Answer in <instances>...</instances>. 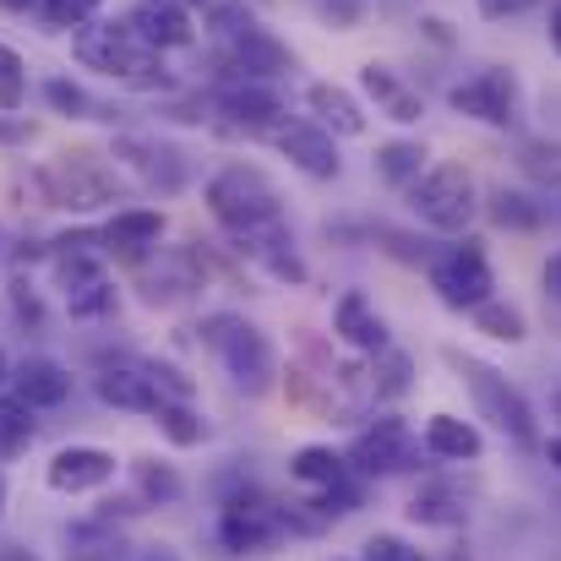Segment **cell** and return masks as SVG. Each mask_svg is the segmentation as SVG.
I'll list each match as a JSON object with an SVG mask.
<instances>
[{
    "label": "cell",
    "instance_id": "1",
    "mask_svg": "<svg viewBox=\"0 0 561 561\" xmlns=\"http://www.w3.org/2000/svg\"><path fill=\"white\" fill-rule=\"evenodd\" d=\"M71 49H77V60L88 71L121 77L126 88H170V77L159 66V49H148L126 22H77Z\"/></svg>",
    "mask_w": 561,
    "mask_h": 561
},
{
    "label": "cell",
    "instance_id": "2",
    "mask_svg": "<svg viewBox=\"0 0 561 561\" xmlns=\"http://www.w3.org/2000/svg\"><path fill=\"white\" fill-rule=\"evenodd\" d=\"M463 381H469V392H474V403H480V414L502 431V436H513L518 447H535L540 442V431H535V409H529V398L507 381V376L496 371V366H485V360H469V355H447Z\"/></svg>",
    "mask_w": 561,
    "mask_h": 561
},
{
    "label": "cell",
    "instance_id": "3",
    "mask_svg": "<svg viewBox=\"0 0 561 561\" xmlns=\"http://www.w3.org/2000/svg\"><path fill=\"white\" fill-rule=\"evenodd\" d=\"M207 207H213V218H218L224 229L251 234V229H262V224H273V218H278V191H273V181H267L262 170L234 164V170L213 175V186H207Z\"/></svg>",
    "mask_w": 561,
    "mask_h": 561
},
{
    "label": "cell",
    "instance_id": "4",
    "mask_svg": "<svg viewBox=\"0 0 561 561\" xmlns=\"http://www.w3.org/2000/svg\"><path fill=\"white\" fill-rule=\"evenodd\" d=\"M409 207H414L420 224H431L442 234H458V229H469V218L480 207V191H474V175L463 164H436L409 186Z\"/></svg>",
    "mask_w": 561,
    "mask_h": 561
},
{
    "label": "cell",
    "instance_id": "5",
    "mask_svg": "<svg viewBox=\"0 0 561 561\" xmlns=\"http://www.w3.org/2000/svg\"><path fill=\"white\" fill-rule=\"evenodd\" d=\"M33 186L44 196V207H77V213L104 207V202L121 196V181H115L93 153H60L49 170L33 175Z\"/></svg>",
    "mask_w": 561,
    "mask_h": 561
},
{
    "label": "cell",
    "instance_id": "6",
    "mask_svg": "<svg viewBox=\"0 0 561 561\" xmlns=\"http://www.w3.org/2000/svg\"><path fill=\"white\" fill-rule=\"evenodd\" d=\"M207 339L218 344V355H224V366H229V376H234V387H240V392L262 398V392L273 387L278 360H273V344H267V333H262V328L234 322V317H218Z\"/></svg>",
    "mask_w": 561,
    "mask_h": 561
},
{
    "label": "cell",
    "instance_id": "7",
    "mask_svg": "<svg viewBox=\"0 0 561 561\" xmlns=\"http://www.w3.org/2000/svg\"><path fill=\"white\" fill-rule=\"evenodd\" d=\"M431 289H436L442 306H453V311H474L480 300H491L496 278H491V262H485L480 240H463V245H453L447 256H436V262H431Z\"/></svg>",
    "mask_w": 561,
    "mask_h": 561
},
{
    "label": "cell",
    "instance_id": "8",
    "mask_svg": "<svg viewBox=\"0 0 561 561\" xmlns=\"http://www.w3.org/2000/svg\"><path fill=\"white\" fill-rule=\"evenodd\" d=\"M453 110L458 115H469V121H485V126H518V115H524V93H518V77L513 71H480V77H469V82H458L453 93Z\"/></svg>",
    "mask_w": 561,
    "mask_h": 561
},
{
    "label": "cell",
    "instance_id": "9",
    "mask_svg": "<svg viewBox=\"0 0 561 561\" xmlns=\"http://www.w3.org/2000/svg\"><path fill=\"white\" fill-rule=\"evenodd\" d=\"M273 142H278V153H284L300 175H311V181H339V170H344V159H339L328 126L289 121V126H273Z\"/></svg>",
    "mask_w": 561,
    "mask_h": 561
},
{
    "label": "cell",
    "instance_id": "10",
    "mask_svg": "<svg viewBox=\"0 0 561 561\" xmlns=\"http://www.w3.org/2000/svg\"><path fill=\"white\" fill-rule=\"evenodd\" d=\"M284 535V518H278V507H267V502H229L224 507V524H218V540H224V551H234V557H245V551H267L273 540Z\"/></svg>",
    "mask_w": 561,
    "mask_h": 561
},
{
    "label": "cell",
    "instance_id": "11",
    "mask_svg": "<svg viewBox=\"0 0 561 561\" xmlns=\"http://www.w3.org/2000/svg\"><path fill=\"white\" fill-rule=\"evenodd\" d=\"M355 463H360L366 474H398V469H409V463H414V431H409L403 420L381 414L371 431L355 436Z\"/></svg>",
    "mask_w": 561,
    "mask_h": 561
},
{
    "label": "cell",
    "instance_id": "12",
    "mask_svg": "<svg viewBox=\"0 0 561 561\" xmlns=\"http://www.w3.org/2000/svg\"><path fill=\"white\" fill-rule=\"evenodd\" d=\"M126 27L148 44V49H186L191 44V16L186 5H170V0H137Z\"/></svg>",
    "mask_w": 561,
    "mask_h": 561
},
{
    "label": "cell",
    "instance_id": "13",
    "mask_svg": "<svg viewBox=\"0 0 561 561\" xmlns=\"http://www.w3.org/2000/svg\"><path fill=\"white\" fill-rule=\"evenodd\" d=\"M110 480H115V458L99 453V447H66V453H55V463H49V485L66 491V496L99 491V485H110Z\"/></svg>",
    "mask_w": 561,
    "mask_h": 561
},
{
    "label": "cell",
    "instance_id": "14",
    "mask_svg": "<svg viewBox=\"0 0 561 561\" xmlns=\"http://www.w3.org/2000/svg\"><path fill=\"white\" fill-rule=\"evenodd\" d=\"M333 333L350 344V350H366V355H381L387 350V322L376 317V306L360 295V289H350V295H339V311H333Z\"/></svg>",
    "mask_w": 561,
    "mask_h": 561
},
{
    "label": "cell",
    "instance_id": "15",
    "mask_svg": "<svg viewBox=\"0 0 561 561\" xmlns=\"http://www.w3.org/2000/svg\"><path fill=\"white\" fill-rule=\"evenodd\" d=\"M115 159H126L148 186H164L175 191L181 181H186V164H181V153H170V148H159L153 137H121L115 142Z\"/></svg>",
    "mask_w": 561,
    "mask_h": 561
},
{
    "label": "cell",
    "instance_id": "16",
    "mask_svg": "<svg viewBox=\"0 0 561 561\" xmlns=\"http://www.w3.org/2000/svg\"><path fill=\"white\" fill-rule=\"evenodd\" d=\"M360 82H366V93H371L376 104H381V115L387 121H398V126H414L420 115H425V99L392 71V66H381V60H371L366 71H360Z\"/></svg>",
    "mask_w": 561,
    "mask_h": 561
},
{
    "label": "cell",
    "instance_id": "17",
    "mask_svg": "<svg viewBox=\"0 0 561 561\" xmlns=\"http://www.w3.org/2000/svg\"><path fill=\"white\" fill-rule=\"evenodd\" d=\"M99 398L115 403V409H131V414H153L164 398H159V381L142 371V366H110L99 376Z\"/></svg>",
    "mask_w": 561,
    "mask_h": 561
},
{
    "label": "cell",
    "instance_id": "18",
    "mask_svg": "<svg viewBox=\"0 0 561 561\" xmlns=\"http://www.w3.org/2000/svg\"><path fill=\"white\" fill-rule=\"evenodd\" d=\"M224 115H234V126H245V131H273L284 104H278V93H267L262 82L245 77V82L224 88Z\"/></svg>",
    "mask_w": 561,
    "mask_h": 561
},
{
    "label": "cell",
    "instance_id": "19",
    "mask_svg": "<svg viewBox=\"0 0 561 561\" xmlns=\"http://www.w3.org/2000/svg\"><path fill=\"white\" fill-rule=\"evenodd\" d=\"M306 104H311V115H322V126L339 131V137H360V131H366L360 104H355L339 82H311V88H306Z\"/></svg>",
    "mask_w": 561,
    "mask_h": 561
},
{
    "label": "cell",
    "instance_id": "20",
    "mask_svg": "<svg viewBox=\"0 0 561 561\" xmlns=\"http://www.w3.org/2000/svg\"><path fill=\"white\" fill-rule=\"evenodd\" d=\"M425 447H431L436 458L463 463V458H480V453H485V436H480L469 420H458V414H431V420H425Z\"/></svg>",
    "mask_w": 561,
    "mask_h": 561
},
{
    "label": "cell",
    "instance_id": "21",
    "mask_svg": "<svg viewBox=\"0 0 561 561\" xmlns=\"http://www.w3.org/2000/svg\"><path fill=\"white\" fill-rule=\"evenodd\" d=\"M66 392H71V376L60 371L55 360H22L16 398H22L27 409H55V403H66Z\"/></svg>",
    "mask_w": 561,
    "mask_h": 561
},
{
    "label": "cell",
    "instance_id": "22",
    "mask_svg": "<svg viewBox=\"0 0 561 561\" xmlns=\"http://www.w3.org/2000/svg\"><path fill=\"white\" fill-rule=\"evenodd\" d=\"M164 240V218L159 213H115L110 218V229H104V245L110 251H148V245H159Z\"/></svg>",
    "mask_w": 561,
    "mask_h": 561
},
{
    "label": "cell",
    "instance_id": "23",
    "mask_svg": "<svg viewBox=\"0 0 561 561\" xmlns=\"http://www.w3.org/2000/svg\"><path fill=\"white\" fill-rule=\"evenodd\" d=\"M376 175L387 186H414L425 175V142H381L376 148Z\"/></svg>",
    "mask_w": 561,
    "mask_h": 561
},
{
    "label": "cell",
    "instance_id": "24",
    "mask_svg": "<svg viewBox=\"0 0 561 561\" xmlns=\"http://www.w3.org/2000/svg\"><path fill=\"white\" fill-rule=\"evenodd\" d=\"M409 518H414V524L453 529V524H463V518H469V507H463V496H458V491H447V485H425V491L414 496Z\"/></svg>",
    "mask_w": 561,
    "mask_h": 561
},
{
    "label": "cell",
    "instance_id": "25",
    "mask_svg": "<svg viewBox=\"0 0 561 561\" xmlns=\"http://www.w3.org/2000/svg\"><path fill=\"white\" fill-rule=\"evenodd\" d=\"M474 328H480V333H491V339H502V344H524V339H529L524 311H518V306H507V300H496V295L474 306Z\"/></svg>",
    "mask_w": 561,
    "mask_h": 561
},
{
    "label": "cell",
    "instance_id": "26",
    "mask_svg": "<svg viewBox=\"0 0 561 561\" xmlns=\"http://www.w3.org/2000/svg\"><path fill=\"white\" fill-rule=\"evenodd\" d=\"M289 474L300 480V485H339L344 480V458L333 453V447H300L295 453V463H289Z\"/></svg>",
    "mask_w": 561,
    "mask_h": 561
},
{
    "label": "cell",
    "instance_id": "27",
    "mask_svg": "<svg viewBox=\"0 0 561 561\" xmlns=\"http://www.w3.org/2000/svg\"><path fill=\"white\" fill-rule=\"evenodd\" d=\"M27 442H33V409L22 398H0V458L27 453Z\"/></svg>",
    "mask_w": 561,
    "mask_h": 561
},
{
    "label": "cell",
    "instance_id": "28",
    "mask_svg": "<svg viewBox=\"0 0 561 561\" xmlns=\"http://www.w3.org/2000/svg\"><path fill=\"white\" fill-rule=\"evenodd\" d=\"M491 218H496L502 229H535V224H540V202L524 196V191H496V196H491Z\"/></svg>",
    "mask_w": 561,
    "mask_h": 561
},
{
    "label": "cell",
    "instance_id": "29",
    "mask_svg": "<svg viewBox=\"0 0 561 561\" xmlns=\"http://www.w3.org/2000/svg\"><path fill=\"white\" fill-rule=\"evenodd\" d=\"M66 306H71V317H99V311L115 306V289H110V278L99 273V278L71 284V289H66Z\"/></svg>",
    "mask_w": 561,
    "mask_h": 561
},
{
    "label": "cell",
    "instance_id": "30",
    "mask_svg": "<svg viewBox=\"0 0 561 561\" xmlns=\"http://www.w3.org/2000/svg\"><path fill=\"white\" fill-rule=\"evenodd\" d=\"M153 414H159V431H164L175 447H196V442H202V420L191 414L186 403H159Z\"/></svg>",
    "mask_w": 561,
    "mask_h": 561
},
{
    "label": "cell",
    "instance_id": "31",
    "mask_svg": "<svg viewBox=\"0 0 561 561\" xmlns=\"http://www.w3.org/2000/svg\"><path fill=\"white\" fill-rule=\"evenodd\" d=\"M137 485H142V496H153V502H175V496H181V474L164 469V463H153V458L137 463Z\"/></svg>",
    "mask_w": 561,
    "mask_h": 561
},
{
    "label": "cell",
    "instance_id": "32",
    "mask_svg": "<svg viewBox=\"0 0 561 561\" xmlns=\"http://www.w3.org/2000/svg\"><path fill=\"white\" fill-rule=\"evenodd\" d=\"M27 93V71H22V55L0 44V110H16Z\"/></svg>",
    "mask_w": 561,
    "mask_h": 561
},
{
    "label": "cell",
    "instance_id": "33",
    "mask_svg": "<svg viewBox=\"0 0 561 561\" xmlns=\"http://www.w3.org/2000/svg\"><path fill=\"white\" fill-rule=\"evenodd\" d=\"M38 11H44L49 27H77L99 11V0H38Z\"/></svg>",
    "mask_w": 561,
    "mask_h": 561
},
{
    "label": "cell",
    "instance_id": "34",
    "mask_svg": "<svg viewBox=\"0 0 561 561\" xmlns=\"http://www.w3.org/2000/svg\"><path fill=\"white\" fill-rule=\"evenodd\" d=\"M524 170L535 181H561V148L557 142H529L524 148Z\"/></svg>",
    "mask_w": 561,
    "mask_h": 561
},
{
    "label": "cell",
    "instance_id": "35",
    "mask_svg": "<svg viewBox=\"0 0 561 561\" xmlns=\"http://www.w3.org/2000/svg\"><path fill=\"white\" fill-rule=\"evenodd\" d=\"M44 99H49V104H55L60 115H93L88 93H82V88H71V82H60V77H55V82L44 88Z\"/></svg>",
    "mask_w": 561,
    "mask_h": 561
},
{
    "label": "cell",
    "instance_id": "36",
    "mask_svg": "<svg viewBox=\"0 0 561 561\" xmlns=\"http://www.w3.org/2000/svg\"><path fill=\"white\" fill-rule=\"evenodd\" d=\"M360 561H420V551H414V546H403L398 535H371Z\"/></svg>",
    "mask_w": 561,
    "mask_h": 561
},
{
    "label": "cell",
    "instance_id": "37",
    "mask_svg": "<svg viewBox=\"0 0 561 561\" xmlns=\"http://www.w3.org/2000/svg\"><path fill=\"white\" fill-rule=\"evenodd\" d=\"M535 0H480V11L491 16V22H507V16H524Z\"/></svg>",
    "mask_w": 561,
    "mask_h": 561
},
{
    "label": "cell",
    "instance_id": "38",
    "mask_svg": "<svg viewBox=\"0 0 561 561\" xmlns=\"http://www.w3.org/2000/svg\"><path fill=\"white\" fill-rule=\"evenodd\" d=\"M360 5H366V0H322V11L333 16V27H350V22L360 16Z\"/></svg>",
    "mask_w": 561,
    "mask_h": 561
},
{
    "label": "cell",
    "instance_id": "39",
    "mask_svg": "<svg viewBox=\"0 0 561 561\" xmlns=\"http://www.w3.org/2000/svg\"><path fill=\"white\" fill-rule=\"evenodd\" d=\"M33 137V121H0V142H27Z\"/></svg>",
    "mask_w": 561,
    "mask_h": 561
},
{
    "label": "cell",
    "instance_id": "40",
    "mask_svg": "<svg viewBox=\"0 0 561 561\" xmlns=\"http://www.w3.org/2000/svg\"><path fill=\"white\" fill-rule=\"evenodd\" d=\"M546 295H551V300H561V251L546 262Z\"/></svg>",
    "mask_w": 561,
    "mask_h": 561
},
{
    "label": "cell",
    "instance_id": "41",
    "mask_svg": "<svg viewBox=\"0 0 561 561\" xmlns=\"http://www.w3.org/2000/svg\"><path fill=\"white\" fill-rule=\"evenodd\" d=\"M0 561H38V557H27V551H16V546H5V551H0Z\"/></svg>",
    "mask_w": 561,
    "mask_h": 561
},
{
    "label": "cell",
    "instance_id": "42",
    "mask_svg": "<svg viewBox=\"0 0 561 561\" xmlns=\"http://www.w3.org/2000/svg\"><path fill=\"white\" fill-rule=\"evenodd\" d=\"M551 44H557V49H561V5H557V11H551Z\"/></svg>",
    "mask_w": 561,
    "mask_h": 561
},
{
    "label": "cell",
    "instance_id": "43",
    "mask_svg": "<svg viewBox=\"0 0 561 561\" xmlns=\"http://www.w3.org/2000/svg\"><path fill=\"white\" fill-rule=\"evenodd\" d=\"M5 11H27V5H38V0H0Z\"/></svg>",
    "mask_w": 561,
    "mask_h": 561
},
{
    "label": "cell",
    "instance_id": "44",
    "mask_svg": "<svg viewBox=\"0 0 561 561\" xmlns=\"http://www.w3.org/2000/svg\"><path fill=\"white\" fill-rule=\"evenodd\" d=\"M551 463H557V469H561V436H557V442H551Z\"/></svg>",
    "mask_w": 561,
    "mask_h": 561
},
{
    "label": "cell",
    "instance_id": "45",
    "mask_svg": "<svg viewBox=\"0 0 561 561\" xmlns=\"http://www.w3.org/2000/svg\"><path fill=\"white\" fill-rule=\"evenodd\" d=\"M5 376H11V366H5V355H0V381H5Z\"/></svg>",
    "mask_w": 561,
    "mask_h": 561
},
{
    "label": "cell",
    "instance_id": "46",
    "mask_svg": "<svg viewBox=\"0 0 561 561\" xmlns=\"http://www.w3.org/2000/svg\"><path fill=\"white\" fill-rule=\"evenodd\" d=\"M170 5H202V0H170Z\"/></svg>",
    "mask_w": 561,
    "mask_h": 561
}]
</instances>
